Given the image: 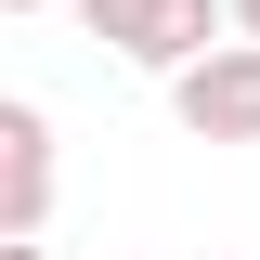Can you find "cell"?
Here are the masks:
<instances>
[{
    "instance_id": "2",
    "label": "cell",
    "mask_w": 260,
    "mask_h": 260,
    "mask_svg": "<svg viewBox=\"0 0 260 260\" xmlns=\"http://www.w3.org/2000/svg\"><path fill=\"white\" fill-rule=\"evenodd\" d=\"M182 117H195V130H260V52L195 65V78H182Z\"/></svg>"
},
{
    "instance_id": "4",
    "label": "cell",
    "mask_w": 260,
    "mask_h": 260,
    "mask_svg": "<svg viewBox=\"0 0 260 260\" xmlns=\"http://www.w3.org/2000/svg\"><path fill=\"white\" fill-rule=\"evenodd\" d=\"M247 26H260V0H247Z\"/></svg>"
},
{
    "instance_id": "5",
    "label": "cell",
    "mask_w": 260,
    "mask_h": 260,
    "mask_svg": "<svg viewBox=\"0 0 260 260\" xmlns=\"http://www.w3.org/2000/svg\"><path fill=\"white\" fill-rule=\"evenodd\" d=\"M13 260H39V247H13Z\"/></svg>"
},
{
    "instance_id": "1",
    "label": "cell",
    "mask_w": 260,
    "mask_h": 260,
    "mask_svg": "<svg viewBox=\"0 0 260 260\" xmlns=\"http://www.w3.org/2000/svg\"><path fill=\"white\" fill-rule=\"evenodd\" d=\"M91 26L130 39V52H195L208 39V0H91Z\"/></svg>"
},
{
    "instance_id": "3",
    "label": "cell",
    "mask_w": 260,
    "mask_h": 260,
    "mask_svg": "<svg viewBox=\"0 0 260 260\" xmlns=\"http://www.w3.org/2000/svg\"><path fill=\"white\" fill-rule=\"evenodd\" d=\"M0 143H13V221L39 208V117H0Z\"/></svg>"
}]
</instances>
